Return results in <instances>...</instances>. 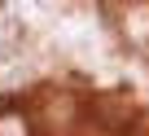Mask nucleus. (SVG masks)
Instances as JSON below:
<instances>
[{
  "label": "nucleus",
  "instance_id": "f257e3e1",
  "mask_svg": "<svg viewBox=\"0 0 149 136\" xmlns=\"http://www.w3.org/2000/svg\"><path fill=\"white\" fill-rule=\"evenodd\" d=\"M18 44H22V27L9 18L5 27H0V66H9V61L18 57Z\"/></svg>",
  "mask_w": 149,
  "mask_h": 136
},
{
  "label": "nucleus",
  "instance_id": "7ed1b4c3",
  "mask_svg": "<svg viewBox=\"0 0 149 136\" xmlns=\"http://www.w3.org/2000/svg\"><path fill=\"white\" fill-rule=\"evenodd\" d=\"M5 5H9V0H0V13H5Z\"/></svg>",
  "mask_w": 149,
  "mask_h": 136
},
{
  "label": "nucleus",
  "instance_id": "f03ea898",
  "mask_svg": "<svg viewBox=\"0 0 149 136\" xmlns=\"http://www.w3.org/2000/svg\"><path fill=\"white\" fill-rule=\"evenodd\" d=\"M0 136H31V119L22 110H0Z\"/></svg>",
  "mask_w": 149,
  "mask_h": 136
}]
</instances>
